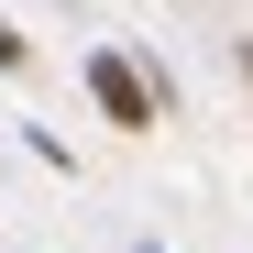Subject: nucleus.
Masks as SVG:
<instances>
[{
    "mask_svg": "<svg viewBox=\"0 0 253 253\" xmlns=\"http://www.w3.org/2000/svg\"><path fill=\"white\" fill-rule=\"evenodd\" d=\"M143 253H154V242H143Z\"/></svg>",
    "mask_w": 253,
    "mask_h": 253,
    "instance_id": "20e7f679",
    "label": "nucleus"
},
{
    "mask_svg": "<svg viewBox=\"0 0 253 253\" xmlns=\"http://www.w3.org/2000/svg\"><path fill=\"white\" fill-rule=\"evenodd\" d=\"M231 66H242V88H253V44H242V55H231Z\"/></svg>",
    "mask_w": 253,
    "mask_h": 253,
    "instance_id": "7ed1b4c3",
    "label": "nucleus"
},
{
    "mask_svg": "<svg viewBox=\"0 0 253 253\" xmlns=\"http://www.w3.org/2000/svg\"><path fill=\"white\" fill-rule=\"evenodd\" d=\"M0 66H22V33H11V22H0Z\"/></svg>",
    "mask_w": 253,
    "mask_h": 253,
    "instance_id": "f03ea898",
    "label": "nucleus"
},
{
    "mask_svg": "<svg viewBox=\"0 0 253 253\" xmlns=\"http://www.w3.org/2000/svg\"><path fill=\"white\" fill-rule=\"evenodd\" d=\"M88 99L121 121V132H154V110H165V77H143L132 55H110V44H99V55H88Z\"/></svg>",
    "mask_w": 253,
    "mask_h": 253,
    "instance_id": "f257e3e1",
    "label": "nucleus"
}]
</instances>
